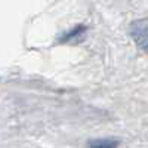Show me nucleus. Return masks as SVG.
Segmentation results:
<instances>
[{
    "mask_svg": "<svg viewBox=\"0 0 148 148\" xmlns=\"http://www.w3.org/2000/svg\"><path fill=\"white\" fill-rule=\"evenodd\" d=\"M129 36L141 51L148 53V18L133 21L129 27Z\"/></svg>",
    "mask_w": 148,
    "mask_h": 148,
    "instance_id": "1",
    "label": "nucleus"
},
{
    "mask_svg": "<svg viewBox=\"0 0 148 148\" xmlns=\"http://www.w3.org/2000/svg\"><path fill=\"white\" fill-rule=\"evenodd\" d=\"M120 145L119 139L114 138H99V139H90L88 142V148H117Z\"/></svg>",
    "mask_w": 148,
    "mask_h": 148,
    "instance_id": "2",
    "label": "nucleus"
},
{
    "mask_svg": "<svg viewBox=\"0 0 148 148\" xmlns=\"http://www.w3.org/2000/svg\"><path fill=\"white\" fill-rule=\"evenodd\" d=\"M86 25H83V24H80V25H76L74 28H71L70 31H67L65 34H62L59 37V42H62V43H67V42H71L74 39H77V37L83 36L86 33Z\"/></svg>",
    "mask_w": 148,
    "mask_h": 148,
    "instance_id": "3",
    "label": "nucleus"
}]
</instances>
